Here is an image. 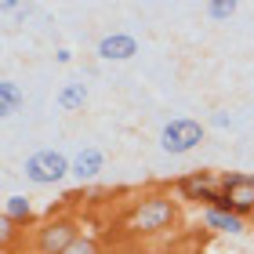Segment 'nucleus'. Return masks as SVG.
<instances>
[{
    "instance_id": "1",
    "label": "nucleus",
    "mask_w": 254,
    "mask_h": 254,
    "mask_svg": "<svg viewBox=\"0 0 254 254\" xmlns=\"http://www.w3.org/2000/svg\"><path fill=\"white\" fill-rule=\"evenodd\" d=\"M175 200H167V196H149V200H142L134 207L131 214V229H138V233H156V229H167L171 222H175Z\"/></svg>"
},
{
    "instance_id": "2",
    "label": "nucleus",
    "mask_w": 254,
    "mask_h": 254,
    "mask_svg": "<svg viewBox=\"0 0 254 254\" xmlns=\"http://www.w3.org/2000/svg\"><path fill=\"white\" fill-rule=\"evenodd\" d=\"M218 211L251 214L254 211V175H225L222 178V207Z\"/></svg>"
},
{
    "instance_id": "3",
    "label": "nucleus",
    "mask_w": 254,
    "mask_h": 254,
    "mask_svg": "<svg viewBox=\"0 0 254 254\" xmlns=\"http://www.w3.org/2000/svg\"><path fill=\"white\" fill-rule=\"evenodd\" d=\"M69 160L62 156V153H37V156H29L26 160V175L37 182V186H51V182H59V178H65L69 175Z\"/></svg>"
},
{
    "instance_id": "4",
    "label": "nucleus",
    "mask_w": 254,
    "mask_h": 254,
    "mask_svg": "<svg viewBox=\"0 0 254 254\" xmlns=\"http://www.w3.org/2000/svg\"><path fill=\"white\" fill-rule=\"evenodd\" d=\"M76 240H80V236H76V225L69 222V218H55V222H48V225L40 229V240H37V244H40L44 254H65Z\"/></svg>"
},
{
    "instance_id": "5",
    "label": "nucleus",
    "mask_w": 254,
    "mask_h": 254,
    "mask_svg": "<svg viewBox=\"0 0 254 254\" xmlns=\"http://www.w3.org/2000/svg\"><path fill=\"white\" fill-rule=\"evenodd\" d=\"M200 138H203V127L196 120H171L164 127V142L160 145H164L167 153H189Z\"/></svg>"
},
{
    "instance_id": "6",
    "label": "nucleus",
    "mask_w": 254,
    "mask_h": 254,
    "mask_svg": "<svg viewBox=\"0 0 254 254\" xmlns=\"http://www.w3.org/2000/svg\"><path fill=\"white\" fill-rule=\"evenodd\" d=\"M178 192L186 196V200H196V203H211L214 211L222 207V192H218L214 186H211V175H189V178H182L178 182Z\"/></svg>"
},
{
    "instance_id": "7",
    "label": "nucleus",
    "mask_w": 254,
    "mask_h": 254,
    "mask_svg": "<svg viewBox=\"0 0 254 254\" xmlns=\"http://www.w3.org/2000/svg\"><path fill=\"white\" fill-rule=\"evenodd\" d=\"M98 55H102V59L124 62V59H131V55H138V40L127 37V33H113V37H106L98 44Z\"/></svg>"
},
{
    "instance_id": "8",
    "label": "nucleus",
    "mask_w": 254,
    "mask_h": 254,
    "mask_svg": "<svg viewBox=\"0 0 254 254\" xmlns=\"http://www.w3.org/2000/svg\"><path fill=\"white\" fill-rule=\"evenodd\" d=\"M207 225L222 229V233H229V236L244 233V222H240V214H233V211H211V207H207Z\"/></svg>"
},
{
    "instance_id": "9",
    "label": "nucleus",
    "mask_w": 254,
    "mask_h": 254,
    "mask_svg": "<svg viewBox=\"0 0 254 254\" xmlns=\"http://www.w3.org/2000/svg\"><path fill=\"white\" fill-rule=\"evenodd\" d=\"M98 171H102V153L98 149H84V153L73 160V175L76 178H95Z\"/></svg>"
},
{
    "instance_id": "10",
    "label": "nucleus",
    "mask_w": 254,
    "mask_h": 254,
    "mask_svg": "<svg viewBox=\"0 0 254 254\" xmlns=\"http://www.w3.org/2000/svg\"><path fill=\"white\" fill-rule=\"evenodd\" d=\"M4 218H7L11 225H15V222H29V218H33V207H29V200H26V196H11V200H7V207H4Z\"/></svg>"
},
{
    "instance_id": "11",
    "label": "nucleus",
    "mask_w": 254,
    "mask_h": 254,
    "mask_svg": "<svg viewBox=\"0 0 254 254\" xmlns=\"http://www.w3.org/2000/svg\"><path fill=\"white\" fill-rule=\"evenodd\" d=\"M84 102H87V87H84V84H69L62 95H59V106H62V109H69V113L80 109Z\"/></svg>"
},
{
    "instance_id": "12",
    "label": "nucleus",
    "mask_w": 254,
    "mask_h": 254,
    "mask_svg": "<svg viewBox=\"0 0 254 254\" xmlns=\"http://www.w3.org/2000/svg\"><path fill=\"white\" fill-rule=\"evenodd\" d=\"M22 102V95H18V87L11 84V80H4L0 84V117H11L15 113V106Z\"/></svg>"
},
{
    "instance_id": "13",
    "label": "nucleus",
    "mask_w": 254,
    "mask_h": 254,
    "mask_svg": "<svg viewBox=\"0 0 254 254\" xmlns=\"http://www.w3.org/2000/svg\"><path fill=\"white\" fill-rule=\"evenodd\" d=\"M207 15L211 18H233L236 15V0H214V4H207Z\"/></svg>"
},
{
    "instance_id": "14",
    "label": "nucleus",
    "mask_w": 254,
    "mask_h": 254,
    "mask_svg": "<svg viewBox=\"0 0 254 254\" xmlns=\"http://www.w3.org/2000/svg\"><path fill=\"white\" fill-rule=\"evenodd\" d=\"M65 254H98V247H95V240H87V236H80L73 247H69Z\"/></svg>"
}]
</instances>
